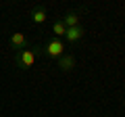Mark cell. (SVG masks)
<instances>
[{"instance_id":"6da1fadb","label":"cell","mask_w":125,"mask_h":117,"mask_svg":"<svg viewBox=\"0 0 125 117\" xmlns=\"http://www.w3.org/2000/svg\"><path fill=\"white\" fill-rule=\"evenodd\" d=\"M42 54V46H27L25 50H19L15 52V65L23 71L33 67V63L38 61V57Z\"/></svg>"},{"instance_id":"8992f818","label":"cell","mask_w":125,"mask_h":117,"mask_svg":"<svg viewBox=\"0 0 125 117\" xmlns=\"http://www.w3.org/2000/svg\"><path fill=\"white\" fill-rule=\"evenodd\" d=\"M9 42H10V46H13V48L17 50V52H19V50H25L27 46H29V42H27V38L23 36V34H19V32L10 34V40H9Z\"/></svg>"},{"instance_id":"7a4b0ae2","label":"cell","mask_w":125,"mask_h":117,"mask_svg":"<svg viewBox=\"0 0 125 117\" xmlns=\"http://www.w3.org/2000/svg\"><path fill=\"white\" fill-rule=\"evenodd\" d=\"M65 52H67V44L62 40H58V38H50V40L42 46V54L48 57V58H52V61L54 58H61Z\"/></svg>"},{"instance_id":"5b68a950","label":"cell","mask_w":125,"mask_h":117,"mask_svg":"<svg viewBox=\"0 0 125 117\" xmlns=\"http://www.w3.org/2000/svg\"><path fill=\"white\" fill-rule=\"evenodd\" d=\"M75 57H73L71 52H65L61 58H56V67L61 69V71H65V73H69V71H73L75 69Z\"/></svg>"},{"instance_id":"277c9868","label":"cell","mask_w":125,"mask_h":117,"mask_svg":"<svg viewBox=\"0 0 125 117\" xmlns=\"http://www.w3.org/2000/svg\"><path fill=\"white\" fill-rule=\"evenodd\" d=\"M85 36V27L83 25H77V27H67V34H65V40L67 44H77L81 42Z\"/></svg>"},{"instance_id":"ba28073f","label":"cell","mask_w":125,"mask_h":117,"mask_svg":"<svg viewBox=\"0 0 125 117\" xmlns=\"http://www.w3.org/2000/svg\"><path fill=\"white\" fill-rule=\"evenodd\" d=\"M52 34H54V38H58V40H62V38H65V34H67V27H65L62 19H58V21L52 23Z\"/></svg>"},{"instance_id":"3957f363","label":"cell","mask_w":125,"mask_h":117,"mask_svg":"<svg viewBox=\"0 0 125 117\" xmlns=\"http://www.w3.org/2000/svg\"><path fill=\"white\" fill-rule=\"evenodd\" d=\"M29 17H31V23H33V25H44L46 19H48V9H46V4L33 6L31 13H29Z\"/></svg>"},{"instance_id":"52a82bcc","label":"cell","mask_w":125,"mask_h":117,"mask_svg":"<svg viewBox=\"0 0 125 117\" xmlns=\"http://www.w3.org/2000/svg\"><path fill=\"white\" fill-rule=\"evenodd\" d=\"M62 23H65V27H77L81 25V17L77 11H67L65 17H62Z\"/></svg>"}]
</instances>
